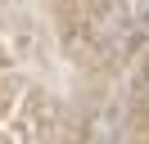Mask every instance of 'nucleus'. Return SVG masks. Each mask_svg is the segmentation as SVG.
I'll return each instance as SVG.
<instances>
[{"instance_id":"obj_1","label":"nucleus","mask_w":149,"mask_h":144,"mask_svg":"<svg viewBox=\"0 0 149 144\" xmlns=\"http://www.w3.org/2000/svg\"><path fill=\"white\" fill-rule=\"evenodd\" d=\"M140 104L149 108V68H145V77H140Z\"/></svg>"},{"instance_id":"obj_2","label":"nucleus","mask_w":149,"mask_h":144,"mask_svg":"<svg viewBox=\"0 0 149 144\" xmlns=\"http://www.w3.org/2000/svg\"><path fill=\"white\" fill-rule=\"evenodd\" d=\"M136 14H140V23H145V27H149V5H140V9H136Z\"/></svg>"}]
</instances>
